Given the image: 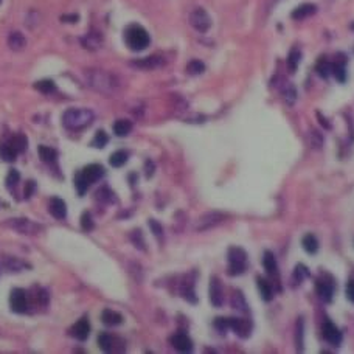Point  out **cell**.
<instances>
[{"mask_svg":"<svg viewBox=\"0 0 354 354\" xmlns=\"http://www.w3.org/2000/svg\"><path fill=\"white\" fill-rule=\"evenodd\" d=\"M84 78H86V82L90 89H93L95 92L104 93V95H114L121 87V82L115 73L106 72V70H101V68L86 70Z\"/></svg>","mask_w":354,"mask_h":354,"instance_id":"1","label":"cell"},{"mask_svg":"<svg viewBox=\"0 0 354 354\" xmlns=\"http://www.w3.org/2000/svg\"><path fill=\"white\" fill-rule=\"evenodd\" d=\"M93 112L86 107H72L67 109L62 115V124L70 131H81L93 123Z\"/></svg>","mask_w":354,"mask_h":354,"instance_id":"2","label":"cell"},{"mask_svg":"<svg viewBox=\"0 0 354 354\" xmlns=\"http://www.w3.org/2000/svg\"><path fill=\"white\" fill-rule=\"evenodd\" d=\"M124 42L132 51H143L149 47L151 37L149 33L138 23H132L124 30Z\"/></svg>","mask_w":354,"mask_h":354,"instance_id":"3","label":"cell"},{"mask_svg":"<svg viewBox=\"0 0 354 354\" xmlns=\"http://www.w3.org/2000/svg\"><path fill=\"white\" fill-rule=\"evenodd\" d=\"M103 176H104V168L101 165H96V163L87 165L81 173H78L75 176V187H76L78 193L82 196L93 182L100 180Z\"/></svg>","mask_w":354,"mask_h":354,"instance_id":"4","label":"cell"},{"mask_svg":"<svg viewBox=\"0 0 354 354\" xmlns=\"http://www.w3.org/2000/svg\"><path fill=\"white\" fill-rule=\"evenodd\" d=\"M247 267V253L241 247H232L229 250V275H241L244 274Z\"/></svg>","mask_w":354,"mask_h":354,"instance_id":"5","label":"cell"},{"mask_svg":"<svg viewBox=\"0 0 354 354\" xmlns=\"http://www.w3.org/2000/svg\"><path fill=\"white\" fill-rule=\"evenodd\" d=\"M190 25L197 33H207L211 28V17L204 8H194L190 12Z\"/></svg>","mask_w":354,"mask_h":354,"instance_id":"6","label":"cell"},{"mask_svg":"<svg viewBox=\"0 0 354 354\" xmlns=\"http://www.w3.org/2000/svg\"><path fill=\"white\" fill-rule=\"evenodd\" d=\"M316 288H317V294L320 295V299L323 302H331L333 300V295H334V280L331 275L328 274H323L319 277L317 283H316Z\"/></svg>","mask_w":354,"mask_h":354,"instance_id":"7","label":"cell"},{"mask_svg":"<svg viewBox=\"0 0 354 354\" xmlns=\"http://www.w3.org/2000/svg\"><path fill=\"white\" fill-rule=\"evenodd\" d=\"M8 227L17 230L22 235H36L42 227L37 224H34L30 219H25V218H19V219H9L8 222Z\"/></svg>","mask_w":354,"mask_h":354,"instance_id":"8","label":"cell"},{"mask_svg":"<svg viewBox=\"0 0 354 354\" xmlns=\"http://www.w3.org/2000/svg\"><path fill=\"white\" fill-rule=\"evenodd\" d=\"M9 306L14 313L23 314L28 311V295L23 289H12L9 295Z\"/></svg>","mask_w":354,"mask_h":354,"instance_id":"9","label":"cell"},{"mask_svg":"<svg viewBox=\"0 0 354 354\" xmlns=\"http://www.w3.org/2000/svg\"><path fill=\"white\" fill-rule=\"evenodd\" d=\"M98 344H100L101 350L106 353H121L124 351V342L121 339L110 336V334H101L98 337Z\"/></svg>","mask_w":354,"mask_h":354,"instance_id":"10","label":"cell"},{"mask_svg":"<svg viewBox=\"0 0 354 354\" xmlns=\"http://www.w3.org/2000/svg\"><path fill=\"white\" fill-rule=\"evenodd\" d=\"M224 221V215L222 213H218V211H211V213H205L204 216H201L197 219V224H196V230L199 232H205V230H210L216 227L218 224H221Z\"/></svg>","mask_w":354,"mask_h":354,"instance_id":"11","label":"cell"},{"mask_svg":"<svg viewBox=\"0 0 354 354\" xmlns=\"http://www.w3.org/2000/svg\"><path fill=\"white\" fill-rule=\"evenodd\" d=\"M331 75L339 82L347 81V58H345V54L339 53L334 58V62H331Z\"/></svg>","mask_w":354,"mask_h":354,"instance_id":"12","label":"cell"},{"mask_svg":"<svg viewBox=\"0 0 354 354\" xmlns=\"http://www.w3.org/2000/svg\"><path fill=\"white\" fill-rule=\"evenodd\" d=\"M131 65L141 68V70H155V68H160L165 65V58L159 54H152V56H148V58H143V59L132 61Z\"/></svg>","mask_w":354,"mask_h":354,"instance_id":"13","label":"cell"},{"mask_svg":"<svg viewBox=\"0 0 354 354\" xmlns=\"http://www.w3.org/2000/svg\"><path fill=\"white\" fill-rule=\"evenodd\" d=\"M210 302L215 308H221L224 303V291L218 277L210 278Z\"/></svg>","mask_w":354,"mask_h":354,"instance_id":"14","label":"cell"},{"mask_svg":"<svg viewBox=\"0 0 354 354\" xmlns=\"http://www.w3.org/2000/svg\"><path fill=\"white\" fill-rule=\"evenodd\" d=\"M323 337H325V341L334 347H339L342 344V333L331 322H327L323 325Z\"/></svg>","mask_w":354,"mask_h":354,"instance_id":"15","label":"cell"},{"mask_svg":"<svg viewBox=\"0 0 354 354\" xmlns=\"http://www.w3.org/2000/svg\"><path fill=\"white\" fill-rule=\"evenodd\" d=\"M229 328H232L239 337H249L252 331V323L247 319H229Z\"/></svg>","mask_w":354,"mask_h":354,"instance_id":"16","label":"cell"},{"mask_svg":"<svg viewBox=\"0 0 354 354\" xmlns=\"http://www.w3.org/2000/svg\"><path fill=\"white\" fill-rule=\"evenodd\" d=\"M81 44H82L84 48L95 51L103 45V36L100 33H96V31H90L89 34L81 37Z\"/></svg>","mask_w":354,"mask_h":354,"instance_id":"17","label":"cell"},{"mask_svg":"<svg viewBox=\"0 0 354 354\" xmlns=\"http://www.w3.org/2000/svg\"><path fill=\"white\" fill-rule=\"evenodd\" d=\"M317 12V6L314 3H303L300 6H297L294 11H292V19L294 20H305L311 16H314Z\"/></svg>","mask_w":354,"mask_h":354,"instance_id":"18","label":"cell"},{"mask_svg":"<svg viewBox=\"0 0 354 354\" xmlns=\"http://www.w3.org/2000/svg\"><path fill=\"white\" fill-rule=\"evenodd\" d=\"M90 334V323L89 320L84 317L81 320H78L75 325H73V328H72V336L75 339H78V341H86V339L89 337Z\"/></svg>","mask_w":354,"mask_h":354,"instance_id":"19","label":"cell"},{"mask_svg":"<svg viewBox=\"0 0 354 354\" xmlns=\"http://www.w3.org/2000/svg\"><path fill=\"white\" fill-rule=\"evenodd\" d=\"M171 344H173V347H174L177 351H180V353H190V351L193 350L191 339H190L187 334H182V333L174 334V336L171 337Z\"/></svg>","mask_w":354,"mask_h":354,"instance_id":"20","label":"cell"},{"mask_svg":"<svg viewBox=\"0 0 354 354\" xmlns=\"http://www.w3.org/2000/svg\"><path fill=\"white\" fill-rule=\"evenodd\" d=\"M48 210L56 219H64L67 216V205L62 199H59V197H53V199L50 201Z\"/></svg>","mask_w":354,"mask_h":354,"instance_id":"21","label":"cell"},{"mask_svg":"<svg viewBox=\"0 0 354 354\" xmlns=\"http://www.w3.org/2000/svg\"><path fill=\"white\" fill-rule=\"evenodd\" d=\"M26 45V39L20 31H12L8 36V47L14 51H20Z\"/></svg>","mask_w":354,"mask_h":354,"instance_id":"22","label":"cell"},{"mask_svg":"<svg viewBox=\"0 0 354 354\" xmlns=\"http://www.w3.org/2000/svg\"><path fill=\"white\" fill-rule=\"evenodd\" d=\"M263 264H264V269H266V272L269 275L278 278V264H277V260H275V255L272 252H266L264 253Z\"/></svg>","mask_w":354,"mask_h":354,"instance_id":"23","label":"cell"},{"mask_svg":"<svg viewBox=\"0 0 354 354\" xmlns=\"http://www.w3.org/2000/svg\"><path fill=\"white\" fill-rule=\"evenodd\" d=\"M101 320L104 325H107V327H117V325H120L123 322V317H121V314L115 313V311L104 309L101 314Z\"/></svg>","mask_w":354,"mask_h":354,"instance_id":"24","label":"cell"},{"mask_svg":"<svg viewBox=\"0 0 354 354\" xmlns=\"http://www.w3.org/2000/svg\"><path fill=\"white\" fill-rule=\"evenodd\" d=\"M257 285H258V291L261 294V297L266 300V302H271L274 299V289L271 286V283L264 278H257Z\"/></svg>","mask_w":354,"mask_h":354,"instance_id":"25","label":"cell"},{"mask_svg":"<svg viewBox=\"0 0 354 354\" xmlns=\"http://www.w3.org/2000/svg\"><path fill=\"white\" fill-rule=\"evenodd\" d=\"M281 95H283V100H285L286 104H289V106L295 104V101H297V90L294 87V84L286 82L285 86H283V89H281Z\"/></svg>","mask_w":354,"mask_h":354,"instance_id":"26","label":"cell"},{"mask_svg":"<svg viewBox=\"0 0 354 354\" xmlns=\"http://www.w3.org/2000/svg\"><path fill=\"white\" fill-rule=\"evenodd\" d=\"M300 61H302V51L299 48H292L288 56V68L291 73H295V70L300 65Z\"/></svg>","mask_w":354,"mask_h":354,"instance_id":"27","label":"cell"},{"mask_svg":"<svg viewBox=\"0 0 354 354\" xmlns=\"http://www.w3.org/2000/svg\"><path fill=\"white\" fill-rule=\"evenodd\" d=\"M185 70H187L188 75L197 76V75H202V73L205 72V64H204L201 59H191V61L187 64Z\"/></svg>","mask_w":354,"mask_h":354,"instance_id":"28","label":"cell"},{"mask_svg":"<svg viewBox=\"0 0 354 354\" xmlns=\"http://www.w3.org/2000/svg\"><path fill=\"white\" fill-rule=\"evenodd\" d=\"M132 131V123L129 120H117L114 124V132L118 137H126Z\"/></svg>","mask_w":354,"mask_h":354,"instance_id":"29","label":"cell"},{"mask_svg":"<svg viewBox=\"0 0 354 354\" xmlns=\"http://www.w3.org/2000/svg\"><path fill=\"white\" fill-rule=\"evenodd\" d=\"M34 89L44 95H50L56 90V84L51 79H40V81L34 82Z\"/></svg>","mask_w":354,"mask_h":354,"instance_id":"30","label":"cell"},{"mask_svg":"<svg viewBox=\"0 0 354 354\" xmlns=\"http://www.w3.org/2000/svg\"><path fill=\"white\" fill-rule=\"evenodd\" d=\"M39 155L42 162L45 163H54L56 159H58V152L50 146H39Z\"/></svg>","mask_w":354,"mask_h":354,"instance_id":"31","label":"cell"},{"mask_svg":"<svg viewBox=\"0 0 354 354\" xmlns=\"http://www.w3.org/2000/svg\"><path fill=\"white\" fill-rule=\"evenodd\" d=\"M9 145L12 146V149L16 151L17 154L19 152H23L28 146V138L23 135V134H17V135H14L9 141Z\"/></svg>","mask_w":354,"mask_h":354,"instance_id":"32","label":"cell"},{"mask_svg":"<svg viewBox=\"0 0 354 354\" xmlns=\"http://www.w3.org/2000/svg\"><path fill=\"white\" fill-rule=\"evenodd\" d=\"M302 246H303V249L308 252V253H316L317 250H319V241H317V238L314 236V235H306L305 238H303V241H302Z\"/></svg>","mask_w":354,"mask_h":354,"instance_id":"33","label":"cell"},{"mask_svg":"<svg viewBox=\"0 0 354 354\" xmlns=\"http://www.w3.org/2000/svg\"><path fill=\"white\" fill-rule=\"evenodd\" d=\"M316 72H317L322 78H328V76H330V73H331V62H330L327 58H325V56L317 61Z\"/></svg>","mask_w":354,"mask_h":354,"instance_id":"34","label":"cell"},{"mask_svg":"<svg viewBox=\"0 0 354 354\" xmlns=\"http://www.w3.org/2000/svg\"><path fill=\"white\" fill-rule=\"evenodd\" d=\"M0 157H2L5 162H14L17 157V152L12 149V146L9 143H3V145H0Z\"/></svg>","mask_w":354,"mask_h":354,"instance_id":"35","label":"cell"},{"mask_svg":"<svg viewBox=\"0 0 354 354\" xmlns=\"http://www.w3.org/2000/svg\"><path fill=\"white\" fill-rule=\"evenodd\" d=\"M127 162V154L124 151H117L109 157V163L114 168H120Z\"/></svg>","mask_w":354,"mask_h":354,"instance_id":"36","label":"cell"},{"mask_svg":"<svg viewBox=\"0 0 354 354\" xmlns=\"http://www.w3.org/2000/svg\"><path fill=\"white\" fill-rule=\"evenodd\" d=\"M107 141H109V137H107V134L104 132V131H98L96 134H95V137H93V140H92V146L93 148H104L106 145H107Z\"/></svg>","mask_w":354,"mask_h":354,"instance_id":"37","label":"cell"},{"mask_svg":"<svg viewBox=\"0 0 354 354\" xmlns=\"http://www.w3.org/2000/svg\"><path fill=\"white\" fill-rule=\"evenodd\" d=\"M19 179H20V174H19L17 169H11V171L8 173V176H6V179H5L6 187H8V188L16 187L17 183H19Z\"/></svg>","mask_w":354,"mask_h":354,"instance_id":"38","label":"cell"},{"mask_svg":"<svg viewBox=\"0 0 354 354\" xmlns=\"http://www.w3.org/2000/svg\"><path fill=\"white\" fill-rule=\"evenodd\" d=\"M232 303H233V308H236V309H239V311H246V302H244V297H243V294H241L239 291H236L235 294H233V300H232Z\"/></svg>","mask_w":354,"mask_h":354,"instance_id":"39","label":"cell"},{"mask_svg":"<svg viewBox=\"0 0 354 354\" xmlns=\"http://www.w3.org/2000/svg\"><path fill=\"white\" fill-rule=\"evenodd\" d=\"M5 266L9 269L11 272H19L20 269H23V263L19 261L17 258H6L5 261Z\"/></svg>","mask_w":354,"mask_h":354,"instance_id":"40","label":"cell"},{"mask_svg":"<svg viewBox=\"0 0 354 354\" xmlns=\"http://www.w3.org/2000/svg\"><path fill=\"white\" fill-rule=\"evenodd\" d=\"M81 227H82V230H86V232H90V230H93V221H92V216H90V213H82V216H81Z\"/></svg>","mask_w":354,"mask_h":354,"instance_id":"41","label":"cell"},{"mask_svg":"<svg viewBox=\"0 0 354 354\" xmlns=\"http://www.w3.org/2000/svg\"><path fill=\"white\" fill-rule=\"evenodd\" d=\"M309 140H311V145H313L314 148H320L323 145V137L317 131L309 132Z\"/></svg>","mask_w":354,"mask_h":354,"instance_id":"42","label":"cell"},{"mask_svg":"<svg viewBox=\"0 0 354 354\" xmlns=\"http://www.w3.org/2000/svg\"><path fill=\"white\" fill-rule=\"evenodd\" d=\"M281 2V0H264V3H263V11H264V14L267 16L269 12H271L278 3Z\"/></svg>","mask_w":354,"mask_h":354,"instance_id":"43","label":"cell"},{"mask_svg":"<svg viewBox=\"0 0 354 354\" xmlns=\"http://www.w3.org/2000/svg\"><path fill=\"white\" fill-rule=\"evenodd\" d=\"M215 327L219 330V331H225L229 328V319H216V322H215Z\"/></svg>","mask_w":354,"mask_h":354,"instance_id":"44","label":"cell"},{"mask_svg":"<svg viewBox=\"0 0 354 354\" xmlns=\"http://www.w3.org/2000/svg\"><path fill=\"white\" fill-rule=\"evenodd\" d=\"M59 19H61V22L75 23V22H78V20H79V16H78V14H64V16H61Z\"/></svg>","mask_w":354,"mask_h":354,"instance_id":"45","label":"cell"},{"mask_svg":"<svg viewBox=\"0 0 354 354\" xmlns=\"http://www.w3.org/2000/svg\"><path fill=\"white\" fill-rule=\"evenodd\" d=\"M347 299L354 303V280L348 281V285H347Z\"/></svg>","mask_w":354,"mask_h":354,"instance_id":"46","label":"cell"},{"mask_svg":"<svg viewBox=\"0 0 354 354\" xmlns=\"http://www.w3.org/2000/svg\"><path fill=\"white\" fill-rule=\"evenodd\" d=\"M149 225H151V229H152V232H154V235H155V236H160V235L163 233L162 227H160V225H159L157 222H155L154 219H152V221H149Z\"/></svg>","mask_w":354,"mask_h":354,"instance_id":"47","label":"cell"},{"mask_svg":"<svg viewBox=\"0 0 354 354\" xmlns=\"http://www.w3.org/2000/svg\"><path fill=\"white\" fill-rule=\"evenodd\" d=\"M33 191H34V182L33 180L26 182V188H25V197H26V199H28V197H31Z\"/></svg>","mask_w":354,"mask_h":354,"instance_id":"48","label":"cell"},{"mask_svg":"<svg viewBox=\"0 0 354 354\" xmlns=\"http://www.w3.org/2000/svg\"><path fill=\"white\" fill-rule=\"evenodd\" d=\"M0 3H2V0H0Z\"/></svg>","mask_w":354,"mask_h":354,"instance_id":"49","label":"cell"}]
</instances>
